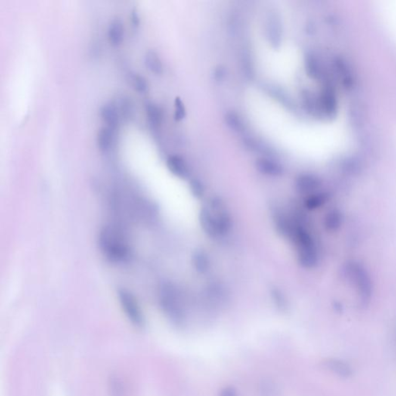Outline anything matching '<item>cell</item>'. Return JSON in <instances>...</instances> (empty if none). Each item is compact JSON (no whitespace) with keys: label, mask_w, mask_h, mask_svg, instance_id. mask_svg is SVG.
<instances>
[{"label":"cell","mask_w":396,"mask_h":396,"mask_svg":"<svg viewBox=\"0 0 396 396\" xmlns=\"http://www.w3.org/2000/svg\"><path fill=\"white\" fill-rule=\"evenodd\" d=\"M186 116V109L184 107V103L181 101L180 97H176L175 99V114L174 118L176 120L180 121L184 119Z\"/></svg>","instance_id":"cell-27"},{"label":"cell","mask_w":396,"mask_h":396,"mask_svg":"<svg viewBox=\"0 0 396 396\" xmlns=\"http://www.w3.org/2000/svg\"><path fill=\"white\" fill-rule=\"evenodd\" d=\"M146 114H147L149 122L153 126L157 127L162 122V112L158 106L154 104H148L146 106Z\"/></svg>","instance_id":"cell-21"},{"label":"cell","mask_w":396,"mask_h":396,"mask_svg":"<svg viewBox=\"0 0 396 396\" xmlns=\"http://www.w3.org/2000/svg\"><path fill=\"white\" fill-rule=\"evenodd\" d=\"M159 304L167 317L176 325H182L185 321V313L178 292L171 283L162 285L159 291Z\"/></svg>","instance_id":"cell-2"},{"label":"cell","mask_w":396,"mask_h":396,"mask_svg":"<svg viewBox=\"0 0 396 396\" xmlns=\"http://www.w3.org/2000/svg\"><path fill=\"white\" fill-rule=\"evenodd\" d=\"M220 396H238V394L236 389L232 387H227L221 391Z\"/></svg>","instance_id":"cell-30"},{"label":"cell","mask_w":396,"mask_h":396,"mask_svg":"<svg viewBox=\"0 0 396 396\" xmlns=\"http://www.w3.org/2000/svg\"><path fill=\"white\" fill-rule=\"evenodd\" d=\"M208 208L211 210L215 220L219 236L228 234L233 227V220L224 202L218 196H213L210 200Z\"/></svg>","instance_id":"cell-4"},{"label":"cell","mask_w":396,"mask_h":396,"mask_svg":"<svg viewBox=\"0 0 396 396\" xmlns=\"http://www.w3.org/2000/svg\"><path fill=\"white\" fill-rule=\"evenodd\" d=\"M131 83L134 88L139 92H146L148 89V84L146 78L141 75H136L131 78Z\"/></svg>","instance_id":"cell-26"},{"label":"cell","mask_w":396,"mask_h":396,"mask_svg":"<svg viewBox=\"0 0 396 396\" xmlns=\"http://www.w3.org/2000/svg\"><path fill=\"white\" fill-rule=\"evenodd\" d=\"M306 70L311 78H317L320 76V69H319L318 63L313 55H308L306 58Z\"/></svg>","instance_id":"cell-24"},{"label":"cell","mask_w":396,"mask_h":396,"mask_svg":"<svg viewBox=\"0 0 396 396\" xmlns=\"http://www.w3.org/2000/svg\"><path fill=\"white\" fill-rule=\"evenodd\" d=\"M121 111L124 115H127L131 112V106L129 102L124 100V99L122 100V104H121Z\"/></svg>","instance_id":"cell-29"},{"label":"cell","mask_w":396,"mask_h":396,"mask_svg":"<svg viewBox=\"0 0 396 396\" xmlns=\"http://www.w3.org/2000/svg\"><path fill=\"white\" fill-rule=\"evenodd\" d=\"M192 266L198 273L204 274L210 269V259L205 251L198 249L193 252L191 257Z\"/></svg>","instance_id":"cell-14"},{"label":"cell","mask_w":396,"mask_h":396,"mask_svg":"<svg viewBox=\"0 0 396 396\" xmlns=\"http://www.w3.org/2000/svg\"><path fill=\"white\" fill-rule=\"evenodd\" d=\"M167 166L169 171L178 178L185 180L189 177L190 171L184 159L180 156L174 155L170 156L167 161Z\"/></svg>","instance_id":"cell-11"},{"label":"cell","mask_w":396,"mask_h":396,"mask_svg":"<svg viewBox=\"0 0 396 396\" xmlns=\"http://www.w3.org/2000/svg\"><path fill=\"white\" fill-rule=\"evenodd\" d=\"M261 391L263 396H275L276 391V385L272 381H264L261 384Z\"/></svg>","instance_id":"cell-28"},{"label":"cell","mask_w":396,"mask_h":396,"mask_svg":"<svg viewBox=\"0 0 396 396\" xmlns=\"http://www.w3.org/2000/svg\"><path fill=\"white\" fill-rule=\"evenodd\" d=\"M348 271L358 289L362 303L363 304H367L370 301L372 292V282L367 272L358 264L350 266Z\"/></svg>","instance_id":"cell-5"},{"label":"cell","mask_w":396,"mask_h":396,"mask_svg":"<svg viewBox=\"0 0 396 396\" xmlns=\"http://www.w3.org/2000/svg\"><path fill=\"white\" fill-rule=\"evenodd\" d=\"M199 221H200L202 229L207 236L212 238V239L219 237L216 222H215L212 213L208 207H203L201 209L200 213H199Z\"/></svg>","instance_id":"cell-8"},{"label":"cell","mask_w":396,"mask_h":396,"mask_svg":"<svg viewBox=\"0 0 396 396\" xmlns=\"http://www.w3.org/2000/svg\"><path fill=\"white\" fill-rule=\"evenodd\" d=\"M270 295L273 300V304L278 310L282 312H286L289 308V304L286 295L278 288H273L270 291Z\"/></svg>","instance_id":"cell-19"},{"label":"cell","mask_w":396,"mask_h":396,"mask_svg":"<svg viewBox=\"0 0 396 396\" xmlns=\"http://www.w3.org/2000/svg\"><path fill=\"white\" fill-rule=\"evenodd\" d=\"M225 122L227 126L236 133L243 131L244 124L239 115L235 112H228L225 115Z\"/></svg>","instance_id":"cell-23"},{"label":"cell","mask_w":396,"mask_h":396,"mask_svg":"<svg viewBox=\"0 0 396 396\" xmlns=\"http://www.w3.org/2000/svg\"><path fill=\"white\" fill-rule=\"evenodd\" d=\"M266 34L270 44L275 48H278L282 42L283 23L281 16L276 10L269 12L266 23Z\"/></svg>","instance_id":"cell-6"},{"label":"cell","mask_w":396,"mask_h":396,"mask_svg":"<svg viewBox=\"0 0 396 396\" xmlns=\"http://www.w3.org/2000/svg\"><path fill=\"white\" fill-rule=\"evenodd\" d=\"M273 221L278 233L285 238H294L295 227L289 218L279 210L273 211Z\"/></svg>","instance_id":"cell-7"},{"label":"cell","mask_w":396,"mask_h":396,"mask_svg":"<svg viewBox=\"0 0 396 396\" xmlns=\"http://www.w3.org/2000/svg\"><path fill=\"white\" fill-rule=\"evenodd\" d=\"M342 221L341 214L338 210H333L326 214L325 218V227L327 230H335L341 226Z\"/></svg>","instance_id":"cell-20"},{"label":"cell","mask_w":396,"mask_h":396,"mask_svg":"<svg viewBox=\"0 0 396 396\" xmlns=\"http://www.w3.org/2000/svg\"><path fill=\"white\" fill-rule=\"evenodd\" d=\"M190 190L192 195L197 200H201L205 196V187L201 180L198 179H192L189 183Z\"/></svg>","instance_id":"cell-25"},{"label":"cell","mask_w":396,"mask_h":396,"mask_svg":"<svg viewBox=\"0 0 396 396\" xmlns=\"http://www.w3.org/2000/svg\"><path fill=\"white\" fill-rule=\"evenodd\" d=\"M255 166L260 174L269 177H280L284 173L280 164L269 158H259L255 161Z\"/></svg>","instance_id":"cell-9"},{"label":"cell","mask_w":396,"mask_h":396,"mask_svg":"<svg viewBox=\"0 0 396 396\" xmlns=\"http://www.w3.org/2000/svg\"><path fill=\"white\" fill-rule=\"evenodd\" d=\"M113 139V131L110 127H103L97 134V144L100 150L107 151L110 148Z\"/></svg>","instance_id":"cell-18"},{"label":"cell","mask_w":396,"mask_h":396,"mask_svg":"<svg viewBox=\"0 0 396 396\" xmlns=\"http://www.w3.org/2000/svg\"><path fill=\"white\" fill-rule=\"evenodd\" d=\"M118 297L124 313L131 323L140 327L143 326L145 323L144 316L134 294L127 289H120L118 291Z\"/></svg>","instance_id":"cell-3"},{"label":"cell","mask_w":396,"mask_h":396,"mask_svg":"<svg viewBox=\"0 0 396 396\" xmlns=\"http://www.w3.org/2000/svg\"><path fill=\"white\" fill-rule=\"evenodd\" d=\"M324 365L329 370L343 378H348L352 375L351 367L342 360L329 359L325 361Z\"/></svg>","instance_id":"cell-16"},{"label":"cell","mask_w":396,"mask_h":396,"mask_svg":"<svg viewBox=\"0 0 396 396\" xmlns=\"http://www.w3.org/2000/svg\"><path fill=\"white\" fill-rule=\"evenodd\" d=\"M119 111L113 104L104 105L101 109V115L103 120L112 129L117 126L119 123Z\"/></svg>","instance_id":"cell-15"},{"label":"cell","mask_w":396,"mask_h":396,"mask_svg":"<svg viewBox=\"0 0 396 396\" xmlns=\"http://www.w3.org/2000/svg\"><path fill=\"white\" fill-rule=\"evenodd\" d=\"M109 42L112 45L119 46L123 40L124 27L123 23L120 19H114L109 27Z\"/></svg>","instance_id":"cell-13"},{"label":"cell","mask_w":396,"mask_h":396,"mask_svg":"<svg viewBox=\"0 0 396 396\" xmlns=\"http://www.w3.org/2000/svg\"><path fill=\"white\" fill-rule=\"evenodd\" d=\"M145 63L148 69H150L156 75H162L163 72L162 61L155 51H149L146 52L145 55Z\"/></svg>","instance_id":"cell-17"},{"label":"cell","mask_w":396,"mask_h":396,"mask_svg":"<svg viewBox=\"0 0 396 396\" xmlns=\"http://www.w3.org/2000/svg\"><path fill=\"white\" fill-rule=\"evenodd\" d=\"M320 179L310 174H302L295 180V190L299 193H307L318 189L320 187Z\"/></svg>","instance_id":"cell-10"},{"label":"cell","mask_w":396,"mask_h":396,"mask_svg":"<svg viewBox=\"0 0 396 396\" xmlns=\"http://www.w3.org/2000/svg\"><path fill=\"white\" fill-rule=\"evenodd\" d=\"M298 261L304 268H314L318 263V255L316 246L299 248Z\"/></svg>","instance_id":"cell-12"},{"label":"cell","mask_w":396,"mask_h":396,"mask_svg":"<svg viewBox=\"0 0 396 396\" xmlns=\"http://www.w3.org/2000/svg\"><path fill=\"white\" fill-rule=\"evenodd\" d=\"M329 198V195L326 193H320L313 195L306 201L305 206L307 209L313 210L326 203Z\"/></svg>","instance_id":"cell-22"},{"label":"cell","mask_w":396,"mask_h":396,"mask_svg":"<svg viewBox=\"0 0 396 396\" xmlns=\"http://www.w3.org/2000/svg\"><path fill=\"white\" fill-rule=\"evenodd\" d=\"M97 245L103 255L112 262H128L133 255L128 236L121 227L114 224L102 227L97 236Z\"/></svg>","instance_id":"cell-1"}]
</instances>
